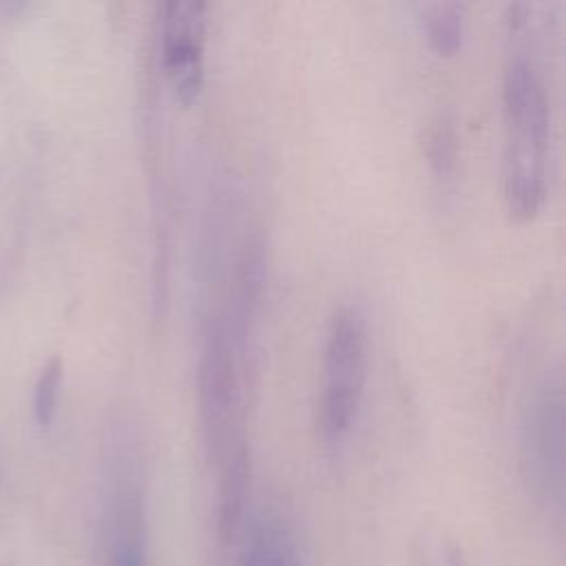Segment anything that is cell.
Wrapping results in <instances>:
<instances>
[{
    "mask_svg": "<svg viewBox=\"0 0 566 566\" xmlns=\"http://www.w3.org/2000/svg\"><path fill=\"white\" fill-rule=\"evenodd\" d=\"M367 365V325L363 314L345 305L334 312L323 349V396L318 424L327 442L340 440L358 411Z\"/></svg>",
    "mask_w": 566,
    "mask_h": 566,
    "instance_id": "cell-2",
    "label": "cell"
},
{
    "mask_svg": "<svg viewBox=\"0 0 566 566\" xmlns=\"http://www.w3.org/2000/svg\"><path fill=\"white\" fill-rule=\"evenodd\" d=\"M524 35L511 24L513 49L504 66V113L509 126L504 195L517 217H531L544 201L546 192V142L551 126V106L544 73L528 38L531 7L515 4Z\"/></svg>",
    "mask_w": 566,
    "mask_h": 566,
    "instance_id": "cell-1",
    "label": "cell"
},
{
    "mask_svg": "<svg viewBox=\"0 0 566 566\" xmlns=\"http://www.w3.org/2000/svg\"><path fill=\"white\" fill-rule=\"evenodd\" d=\"M237 566H298L279 520L265 517L254 522Z\"/></svg>",
    "mask_w": 566,
    "mask_h": 566,
    "instance_id": "cell-6",
    "label": "cell"
},
{
    "mask_svg": "<svg viewBox=\"0 0 566 566\" xmlns=\"http://www.w3.org/2000/svg\"><path fill=\"white\" fill-rule=\"evenodd\" d=\"M413 566H467L460 548L444 535H424L413 553Z\"/></svg>",
    "mask_w": 566,
    "mask_h": 566,
    "instance_id": "cell-9",
    "label": "cell"
},
{
    "mask_svg": "<svg viewBox=\"0 0 566 566\" xmlns=\"http://www.w3.org/2000/svg\"><path fill=\"white\" fill-rule=\"evenodd\" d=\"M526 460L542 491L562 497L564 475V396L562 385L544 382L531 405L526 420Z\"/></svg>",
    "mask_w": 566,
    "mask_h": 566,
    "instance_id": "cell-4",
    "label": "cell"
},
{
    "mask_svg": "<svg viewBox=\"0 0 566 566\" xmlns=\"http://www.w3.org/2000/svg\"><path fill=\"white\" fill-rule=\"evenodd\" d=\"M108 566H146L142 537V495L128 464L111 489L108 500Z\"/></svg>",
    "mask_w": 566,
    "mask_h": 566,
    "instance_id": "cell-5",
    "label": "cell"
},
{
    "mask_svg": "<svg viewBox=\"0 0 566 566\" xmlns=\"http://www.w3.org/2000/svg\"><path fill=\"white\" fill-rule=\"evenodd\" d=\"M429 42L440 53H455L464 33V7L458 2H438L424 11Z\"/></svg>",
    "mask_w": 566,
    "mask_h": 566,
    "instance_id": "cell-7",
    "label": "cell"
},
{
    "mask_svg": "<svg viewBox=\"0 0 566 566\" xmlns=\"http://www.w3.org/2000/svg\"><path fill=\"white\" fill-rule=\"evenodd\" d=\"M62 360L51 358L33 387V416L40 427H49L55 409H57V398H60V387H62Z\"/></svg>",
    "mask_w": 566,
    "mask_h": 566,
    "instance_id": "cell-8",
    "label": "cell"
},
{
    "mask_svg": "<svg viewBox=\"0 0 566 566\" xmlns=\"http://www.w3.org/2000/svg\"><path fill=\"white\" fill-rule=\"evenodd\" d=\"M203 33L201 0H168L161 7L164 71L181 99H192L203 84Z\"/></svg>",
    "mask_w": 566,
    "mask_h": 566,
    "instance_id": "cell-3",
    "label": "cell"
}]
</instances>
